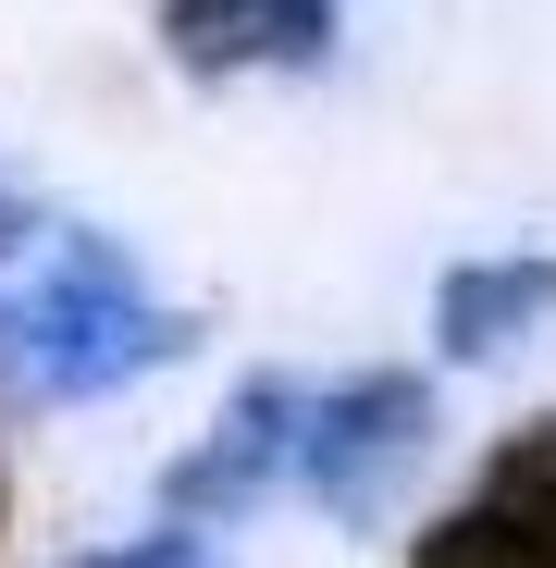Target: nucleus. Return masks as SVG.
<instances>
[{
    "label": "nucleus",
    "mask_w": 556,
    "mask_h": 568,
    "mask_svg": "<svg viewBox=\"0 0 556 568\" xmlns=\"http://www.w3.org/2000/svg\"><path fill=\"white\" fill-rule=\"evenodd\" d=\"M173 358H185V310L149 297L137 260L112 247H50V272L0 297V396H112Z\"/></svg>",
    "instance_id": "nucleus-1"
},
{
    "label": "nucleus",
    "mask_w": 556,
    "mask_h": 568,
    "mask_svg": "<svg viewBox=\"0 0 556 568\" xmlns=\"http://www.w3.org/2000/svg\"><path fill=\"white\" fill-rule=\"evenodd\" d=\"M433 433V396L408 384V371H346V384L297 396V457H285V483L322 495L334 519H371L396 495V469L421 457Z\"/></svg>",
    "instance_id": "nucleus-2"
},
{
    "label": "nucleus",
    "mask_w": 556,
    "mask_h": 568,
    "mask_svg": "<svg viewBox=\"0 0 556 568\" xmlns=\"http://www.w3.org/2000/svg\"><path fill=\"white\" fill-rule=\"evenodd\" d=\"M544 322H556V247H495V260H457L433 284L445 358H519Z\"/></svg>",
    "instance_id": "nucleus-3"
},
{
    "label": "nucleus",
    "mask_w": 556,
    "mask_h": 568,
    "mask_svg": "<svg viewBox=\"0 0 556 568\" xmlns=\"http://www.w3.org/2000/svg\"><path fill=\"white\" fill-rule=\"evenodd\" d=\"M285 457H297V384H247L235 420L185 457L161 495H173V519H235V507H260L272 483H285Z\"/></svg>",
    "instance_id": "nucleus-4"
},
{
    "label": "nucleus",
    "mask_w": 556,
    "mask_h": 568,
    "mask_svg": "<svg viewBox=\"0 0 556 568\" xmlns=\"http://www.w3.org/2000/svg\"><path fill=\"white\" fill-rule=\"evenodd\" d=\"M421 568H556V457L507 469L483 507H457V519L421 544Z\"/></svg>",
    "instance_id": "nucleus-5"
},
{
    "label": "nucleus",
    "mask_w": 556,
    "mask_h": 568,
    "mask_svg": "<svg viewBox=\"0 0 556 568\" xmlns=\"http://www.w3.org/2000/svg\"><path fill=\"white\" fill-rule=\"evenodd\" d=\"M161 26H173V50L199 74H223V62H310L334 38V0H173Z\"/></svg>",
    "instance_id": "nucleus-6"
},
{
    "label": "nucleus",
    "mask_w": 556,
    "mask_h": 568,
    "mask_svg": "<svg viewBox=\"0 0 556 568\" xmlns=\"http://www.w3.org/2000/svg\"><path fill=\"white\" fill-rule=\"evenodd\" d=\"M62 568H223L199 531H137V544H87V556H62Z\"/></svg>",
    "instance_id": "nucleus-7"
},
{
    "label": "nucleus",
    "mask_w": 556,
    "mask_h": 568,
    "mask_svg": "<svg viewBox=\"0 0 556 568\" xmlns=\"http://www.w3.org/2000/svg\"><path fill=\"white\" fill-rule=\"evenodd\" d=\"M26 247H38V211L13 199V185H0V260H26Z\"/></svg>",
    "instance_id": "nucleus-8"
}]
</instances>
